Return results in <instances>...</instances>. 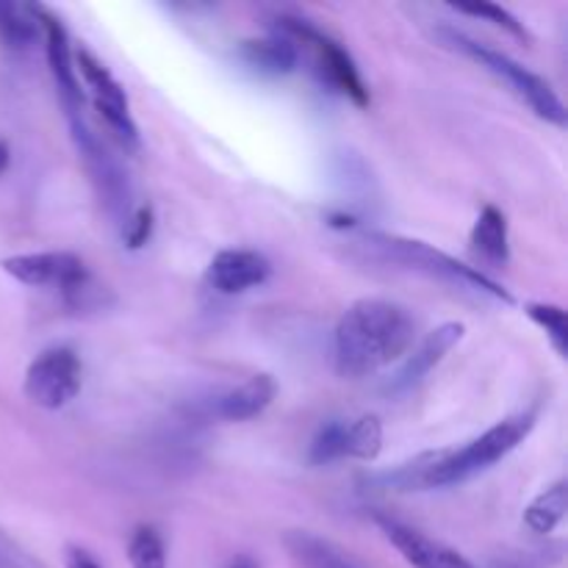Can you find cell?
<instances>
[{
	"mask_svg": "<svg viewBox=\"0 0 568 568\" xmlns=\"http://www.w3.org/2000/svg\"><path fill=\"white\" fill-rule=\"evenodd\" d=\"M455 9H458L460 14L483 17V20L494 22V26L505 28V31H508V33H514L516 39H527L525 26H521V22L516 20V17L510 14L508 9H503V6H494V3H460V6H455Z\"/></svg>",
	"mask_w": 568,
	"mask_h": 568,
	"instance_id": "cb8c5ba5",
	"label": "cell"
},
{
	"mask_svg": "<svg viewBox=\"0 0 568 568\" xmlns=\"http://www.w3.org/2000/svg\"><path fill=\"white\" fill-rule=\"evenodd\" d=\"M438 37L444 39V44H447V48L460 50V53L469 55V59H475L480 67H486L488 72H494L497 78H503V81L508 83V87L514 89V92L519 94V98L525 100V103L530 105L538 116H541V120L552 122V125H560V128L566 125L564 100L558 98V92H555V89L549 87V81H544L541 75L530 72L527 67H521L519 61L510 59L508 53H499V50L488 48V44L475 42V39L466 37V33H460V31H455V28H442V31H438Z\"/></svg>",
	"mask_w": 568,
	"mask_h": 568,
	"instance_id": "277c9868",
	"label": "cell"
},
{
	"mask_svg": "<svg viewBox=\"0 0 568 568\" xmlns=\"http://www.w3.org/2000/svg\"><path fill=\"white\" fill-rule=\"evenodd\" d=\"M272 264L255 250H222L211 258L205 281L220 294H244L270 281Z\"/></svg>",
	"mask_w": 568,
	"mask_h": 568,
	"instance_id": "7c38bea8",
	"label": "cell"
},
{
	"mask_svg": "<svg viewBox=\"0 0 568 568\" xmlns=\"http://www.w3.org/2000/svg\"><path fill=\"white\" fill-rule=\"evenodd\" d=\"M42 33L39 26L37 6H22V3H9V0H0V39H3L6 48L11 50H26L37 42V37Z\"/></svg>",
	"mask_w": 568,
	"mask_h": 568,
	"instance_id": "ac0fdd59",
	"label": "cell"
},
{
	"mask_svg": "<svg viewBox=\"0 0 568 568\" xmlns=\"http://www.w3.org/2000/svg\"><path fill=\"white\" fill-rule=\"evenodd\" d=\"M342 436H344V422H331V425L322 427L314 436L308 449V460L314 466L333 464V460H342Z\"/></svg>",
	"mask_w": 568,
	"mask_h": 568,
	"instance_id": "603a6c76",
	"label": "cell"
},
{
	"mask_svg": "<svg viewBox=\"0 0 568 568\" xmlns=\"http://www.w3.org/2000/svg\"><path fill=\"white\" fill-rule=\"evenodd\" d=\"M128 560L131 568H166V547L161 532L150 525L136 527L128 541Z\"/></svg>",
	"mask_w": 568,
	"mask_h": 568,
	"instance_id": "44dd1931",
	"label": "cell"
},
{
	"mask_svg": "<svg viewBox=\"0 0 568 568\" xmlns=\"http://www.w3.org/2000/svg\"><path fill=\"white\" fill-rule=\"evenodd\" d=\"M67 568H100L98 560L81 547H67Z\"/></svg>",
	"mask_w": 568,
	"mask_h": 568,
	"instance_id": "4316f807",
	"label": "cell"
},
{
	"mask_svg": "<svg viewBox=\"0 0 568 568\" xmlns=\"http://www.w3.org/2000/svg\"><path fill=\"white\" fill-rule=\"evenodd\" d=\"M416 320L392 300L366 297L349 305L336 325L333 358L336 372L349 381L375 375L410 353Z\"/></svg>",
	"mask_w": 568,
	"mask_h": 568,
	"instance_id": "6da1fadb",
	"label": "cell"
},
{
	"mask_svg": "<svg viewBox=\"0 0 568 568\" xmlns=\"http://www.w3.org/2000/svg\"><path fill=\"white\" fill-rule=\"evenodd\" d=\"M527 316L547 333V338L552 342V347L558 349L560 358L568 355V320L566 311L560 305L552 303H530L527 305Z\"/></svg>",
	"mask_w": 568,
	"mask_h": 568,
	"instance_id": "7402d4cb",
	"label": "cell"
},
{
	"mask_svg": "<svg viewBox=\"0 0 568 568\" xmlns=\"http://www.w3.org/2000/svg\"><path fill=\"white\" fill-rule=\"evenodd\" d=\"M70 131L78 144V153H81L83 164H87L89 175H92L94 189H98L100 203L105 205V211H109L114 220H120V225H125V220L131 216V189H128L125 172H122L120 164L105 153V148L98 142V136L87 128L83 116L81 120H70Z\"/></svg>",
	"mask_w": 568,
	"mask_h": 568,
	"instance_id": "ba28073f",
	"label": "cell"
},
{
	"mask_svg": "<svg viewBox=\"0 0 568 568\" xmlns=\"http://www.w3.org/2000/svg\"><path fill=\"white\" fill-rule=\"evenodd\" d=\"M377 525H381L388 544L414 568H475V564L460 552L444 547L442 541H433L425 532L414 530V527L403 525L392 516H377Z\"/></svg>",
	"mask_w": 568,
	"mask_h": 568,
	"instance_id": "8fae6325",
	"label": "cell"
},
{
	"mask_svg": "<svg viewBox=\"0 0 568 568\" xmlns=\"http://www.w3.org/2000/svg\"><path fill=\"white\" fill-rule=\"evenodd\" d=\"M231 568H255V564H250V560H239V564H233Z\"/></svg>",
	"mask_w": 568,
	"mask_h": 568,
	"instance_id": "f1b7e54d",
	"label": "cell"
},
{
	"mask_svg": "<svg viewBox=\"0 0 568 568\" xmlns=\"http://www.w3.org/2000/svg\"><path fill=\"white\" fill-rule=\"evenodd\" d=\"M3 272L14 277L17 283L31 288L55 286L64 292L83 275H89L87 264L72 253H22L3 258Z\"/></svg>",
	"mask_w": 568,
	"mask_h": 568,
	"instance_id": "30bf717a",
	"label": "cell"
},
{
	"mask_svg": "<svg viewBox=\"0 0 568 568\" xmlns=\"http://www.w3.org/2000/svg\"><path fill=\"white\" fill-rule=\"evenodd\" d=\"M536 422V408L521 410V414L508 416V419L488 427L483 436H477L475 442L466 444L464 449L425 455V458L397 469L394 475H386V483L394 488H405V491H414V488L419 491V488L458 486V483L471 480V477L483 475L486 469L497 466L499 460L508 458V455L530 436Z\"/></svg>",
	"mask_w": 568,
	"mask_h": 568,
	"instance_id": "7a4b0ae2",
	"label": "cell"
},
{
	"mask_svg": "<svg viewBox=\"0 0 568 568\" xmlns=\"http://www.w3.org/2000/svg\"><path fill=\"white\" fill-rule=\"evenodd\" d=\"M277 394V383L272 375H253L236 386L233 392L222 394L216 403V414L225 422H250L264 414Z\"/></svg>",
	"mask_w": 568,
	"mask_h": 568,
	"instance_id": "9a60e30c",
	"label": "cell"
},
{
	"mask_svg": "<svg viewBox=\"0 0 568 568\" xmlns=\"http://www.w3.org/2000/svg\"><path fill=\"white\" fill-rule=\"evenodd\" d=\"M471 250L477 258L486 264L505 266L510 261V239H508V216L497 209V205H486L477 216L475 227L469 236Z\"/></svg>",
	"mask_w": 568,
	"mask_h": 568,
	"instance_id": "2e32d148",
	"label": "cell"
},
{
	"mask_svg": "<svg viewBox=\"0 0 568 568\" xmlns=\"http://www.w3.org/2000/svg\"><path fill=\"white\" fill-rule=\"evenodd\" d=\"M242 55L250 67L266 75H288L297 70L300 48L286 39L283 33H275L270 39H250L242 44Z\"/></svg>",
	"mask_w": 568,
	"mask_h": 568,
	"instance_id": "e0dca14e",
	"label": "cell"
},
{
	"mask_svg": "<svg viewBox=\"0 0 568 568\" xmlns=\"http://www.w3.org/2000/svg\"><path fill=\"white\" fill-rule=\"evenodd\" d=\"M153 220L155 216L150 205H139V209L128 216L125 225H122V239H125L128 247L139 250L150 242V236H153Z\"/></svg>",
	"mask_w": 568,
	"mask_h": 568,
	"instance_id": "d4e9b609",
	"label": "cell"
},
{
	"mask_svg": "<svg viewBox=\"0 0 568 568\" xmlns=\"http://www.w3.org/2000/svg\"><path fill=\"white\" fill-rule=\"evenodd\" d=\"M464 333V322H444L436 331L427 333L419 342V347L410 349V355L403 361V366H399L397 377H394L392 383L394 392H405V388H414L416 383L425 381V377L430 375L455 347H458Z\"/></svg>",
	"mask_w": 568,
	"mask_h": 568,
	"instance_id": "4fadbf2b",
	"label": "cell"
},
{
	"mask_svg": "<svg viewBox=\"0 0 568 568\" xmlns=\"http://www.w3.org/2000/svg\"><path fill=\"white\" fill-rule=\"evenodd\" d=\"M75 61V75H81V81L87 83V89L92 92L94 111L100 114V120L105 122L111 133L116 136V142H122L125 148H139V128L131 120V111H128V98L125 89L120 87L114 75L94 59L89 50H78L72 53Z\"/></svg>",
	"mask_w": 568,
	"mask_h": 568,
	"instance_id": "52a82bcc",
	"label": "cell"
},
{
	"mask_svg": "<svg viewBox=\"0 0 568 568\" xmlns=\"http://www.w3.org/2000/svg\"><path fill=\"white\" fill-rule=\"evenodd\" d=\"M355 247L364 250L372 261H383V264L403 266V270L419 272V275L436 277V281L453 283L458 288H471L477 294H486V297L497 300V303L514 305V294L508 288H503L499 283H494L491 277L483 275L480 270L469 264H460L453 255L442 253V250L430 247L425 242H416V239L394 236V233H361L355 239Z\"/></svg>",
	"mask_w": 568,
	"mask_h": 568,
	"instance_id": "3957f363",
	"label": "cell"
},
{
	"mask_svg": "<svg viewBox=\"0 0 568 568\" xmlns=\"http://www.w3.org/2000/svg\"><path fill=\"white\" fill-rule=\"evenodd\" d=\"M277 33H283V37L292 39L294 44H303V48L311 50V55H314V72L320 75V81L325 83V87H331L333 92L349 98L355 105H361V109L369 105V89H366L353 55H349L342 44L333 42L327 33L316 31L311 22L297 20V17H281V20H277Z\"/></svg>",
	"mask_w": 568,
	"mask_h": 568,
	"instance_id": "5b68a950",
	"label": "cell"
},
{
	"mask_svg": "<svg viewBox=\"0 0 568 568\" xmlns=\"http://www.w3.org/2000/svg\"><path fill=\"white\" fill-rule=\"evenodd\" d=\"M383 449V425L375 414H366L355 422H344L342 458L375 460Z\"/></svg>",
	"mask_w": 568,
	"mask_h": 568,
	"instance_id": "ffe728a7",
	"label": "cell"
},
{
	"mask_svg": "<svg viewBox=\"0 0 568 568\" xmlns=\"http://www.w3.org/2000/svg\"><path fill=\"white\" fill-rule=\"evenodd\" d=\"M0 568H28L26 555L0 532Z\"/></svg>",
	"mask_w": 568,
	"mask_h": 568,
	"instance_id": "484cf974",
	"label": "cell"
},
{
	"mask_svg": "<svg viewBox=\"0 0 568 568\" xmlns=\"http://www.w3.org/2000/svg\"><path fill=\"white\" fill-rule=\"evenodd\" d=\"M9 161H11L9 144H6V142H0V175H3V172L9 170Z\"/></svg>",
	"mask_w": 568,
	"mask_h": 568,
	"instance_id": "83f0119b",
	"label": "cell"
},
{
	"mask_svg": "<svg viewBox=\"0 0 568 568\" xmlns=\"http://www.w3.org/2000/svg\"><path fill=\"white\" fill-rule=\"evenodd\" d=\"M39 26H42L44 37V55H48L50 75H53L55 89H59V98L67 109V120H81V83L75 75V61H72V48L70 37H67V28L61 26L59 17L50 14L44 6H37Z\"/></svg>",
	"mask_w": 568,
	"mask_h": 568,
	"instance_id": "9c48e42d",
	"label": "cell"
},
{
	"mask_svg": "<svg viewBox=\"0 0 568 568\" xmlns=\"http://www.w3.org/2000/svg\"><path fill=\"white\" fill-rule=\"evenodd\" d=\"M83 366L72 349L53 347L31 361L22 381L28 403L42 410H61L81 394Z\"/></svg>",
	"mask_w": 568,
	"mask_h": 568,
	"instance_id": "8992f818",
	"label": "cell"
},
{
	"mask_svg": "<svg viewBox=\"0 0 568 568\" xmlns=\"http://www.w3.org/2000/svg\"><path fill=\"white\" fill-rule=\"evenodd\" d=\"M283 547L297 568H366L347 549L308 530H288Z\"/></svg>",
	"mask_w": 568,
	"mask_h": 568,
	"instance_id": "5bb4252c",
	"label": "cell"
},
{
	"mask_svg": "<svg viewBox=\"0 0 568 568\" xmlns=\"http://www.w3.org/2000/svg\"><path fill=\"white\" fill-rule=\"evenodd\" d=\"M566 508H568V488H566V480H558L527 505L525 527L530 532H536V536H549V532L564 521Z\"/></svg>",
	"mask_w": 568,
	"mask_h": 568,
	"instance_id": "d6986e66",
	"label": "cell"
}]
</instances>
